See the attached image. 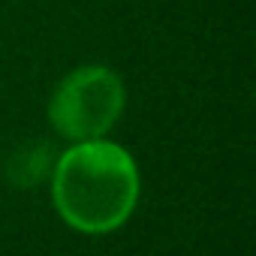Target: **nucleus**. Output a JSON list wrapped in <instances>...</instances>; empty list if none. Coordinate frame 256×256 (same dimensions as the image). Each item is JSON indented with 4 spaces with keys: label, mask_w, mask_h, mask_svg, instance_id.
Wrapping results in <instances>:
<instances>
[{
    "label": "nucleus",
    "mask_w": 256,
    "mask_h": 256,
    "mask_svg": "<svg viewBox=\"0 0 256 256\" xmlns=\"http://www.w3.org/2000/svg\"><path fill=\"white\" fill-rule=\"evenodd\" d=\"M52 202L60 220L84 235H106L133 217L142 193L130 151L108 142H72L52 166Z\"/></svg>",
    "instance_id": "1"
},
{
    "label": "nucleus",
    "mask_w": 256,
    "mask_h": 256,
    "mask_svg": "<svg viewBox=\"0 0 256 256\" xmlns=\"http://www.w3.org/2000/svg\"><path fill=\"white\" fill-rule=\"evenodd\" d=\"M124 106L126 90L120 76L112 66L84 64L58 82L48 100V124L70 145L106 139L108 130L120 120Z\"/></svg>",
    "instance_id": "2"
}]
</instances>
